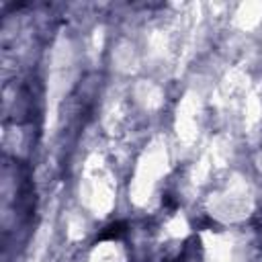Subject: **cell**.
<instances>
[{
	"label": "cell",
	"mask_w": 262,
	"mask_h": 262,
	"mask_svg": "<svg viewBox=\"0 0 262 262\" xmlns=\"http://www.w3.org/2000/svg\"><path fill=\"white\" fill-rule=\"evenodd\" d=\"M127 225L123 223V221H119V223H111L108 227H104L100 233H98V239H119L121 235H125V229Z\"/></svg>",
	"instance_id": "1"
}]
</instances>
